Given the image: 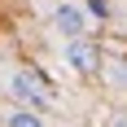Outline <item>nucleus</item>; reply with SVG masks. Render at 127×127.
<instances>
[{
  "label": "nucleus",
  "mask_w": 127,
  "mask_h": 127,
  "mask_svg": "<svg viewBox=\"0 0 127 127\" xmlns=\"http://www.w3.org/2000/svg\"><path fill=\"white\" fill-rule=\"evenodd\" d=\"M9 92L22 105H31V110H57V88H53V79L39 75V70H31V66L9 75Z\"/></svg>",
  "instance_id": "f257e3e1"
},
{
  "label": "nucleus",
  "mask_w": 127,
  "mask_h": 127,
  "mask_svg": "<svg viewBox=\"0 0 127 127\" xmlns=\"http://www.w3.org/2000/svg\"><path fill=\"white\" fill-rule=\"evenodd\" d=\"M66 66L75 70V75H96L101 70V48L92 44V39H66Z\"/></svg>",
  "instance_id": "f03ea898"
},
{
  "label": "nucleus",
  "mask_w": 127,
  "mask_h": 127,
  "mask_svg": "<svg viewBox=\"0 0 127 127\" xmlns=\"http://www.w3.org/2000/svg\"><path fill=\"white\" fill-rule=\"evenodd\" d=\"M53 22H57V31H62L66 39H79V35H88V18H83V9H79V4H62Z\"/></svg>",
  "instance_id": "7ed1b4c3"
},
{
  "label": "nucleus",
  "mask_w": 127,
  "mask_h": 127,
  "mask_svg": "<svg viewBox=\"0 0 127 127\" xmlns=\"http://www.w3.org/2000/svg\"><path fill=\"white\" fill-rule=\"evenodd\" d=\"M4 127H44V118H39L35 110L26 105V110H13V114L4 118Z\"/></svg>",
  "instance_id": "20e7f679"
},
{
  "label": "nucleus",
  "mask_w": 127,
  "mask_h": 127,
  "mask_svg": "<svg viewBox=\"0 0 127 127\" xmlns=\"http://www.w3.org/2000/svg\"><path fill=\"white\" fill-rule=\"evenodd\" d=\"M110 83H118V88H127V66L118 62V66H110Z\"/></svg>",
  "instance_id": "39448f33"
},
{
  "label": "nucleus",
  "mask_w": 127,
  "mask_h": 127,
  "mask_svg": "<svg viewBox=\"0 0 127 127\" xmlns=\"http://www.w3.org/2000/svg\"><path fill=\"white\" fill-rule=\"evenodd\" d=\"M88 13H96V18H105L110 9H105V0H88Z\"/></svg>",
  "instance_id": "423d86ee"
},
{
  "label": "nucleus",
  "mask_w": 127,
  "mask_h": 127,
  "mask_svg": "<svg viewBox=\"0 0 127 127\" xmlns=\"http://www.w3.org/2000/svg\"><path fill=\"white\" fill-rule=\"evenodd\" d=\"M105 127H127V110H123V114H114V118H110Z\"/></svg>",
  "instance_id": "0eeeda50"
}]
</instances>
